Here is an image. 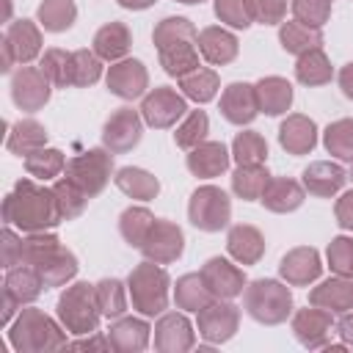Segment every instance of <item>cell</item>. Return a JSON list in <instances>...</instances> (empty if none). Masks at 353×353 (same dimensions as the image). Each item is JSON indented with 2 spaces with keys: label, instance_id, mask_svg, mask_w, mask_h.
<instances>
[{
  "label": "cell",
  "instance_id": "obj_35",
  "mask_svg": "<svg viewBox=\"0 0 353 353\" xmlns=\"http://www.w3.org/2000/svg\"><path fill=\"white\" fill-rule=\"evenodd\" d=\"M3 287L11 290L19 303H30V301H36L41 295V290H47L44 281H41V276L36 273V268H30L28 262H22L17 268H8Z\"/></svg>",
  "mask_w": 353,
  "mask_h": 353
},
{
  "label": "cell",
  "instance_id": "obj_62",
  "mask_svg": "<svg viewBox=\"0 0 353 353\" xmlns=\"http://www.w3.org/2000/svg\"><path fill=\"white\" fill-rule=\"evenodd\" d=\"M11 17V0H3V19Z\"/></svg>",
  "mask_w": 353,
  "mask_h": 353
},
{
  "label": "cell",
  "instance_id": "obj_1",
  "mask_svg": "<svg viewBox=\"0 0 353 353\" xmlns=\"http://www.w3.org/2000/svg\"><path fill=\"white\" fill-rule=\"evenodd\" d=\"M3 221L22 232H47L61 223V212L52 188L36 185L33 179H19L14 190L3 199Z\"/></svg>",
  "mask_w": 353,
  "mask_h": 353
},
{
  "label": "cell",
  "instance_id": "obj_27",
  "mask_svg": "<svg viewBox=\"0 0 353 353\" xmlns=\"http://www.w3.org/2000/svg\"><path fill=\"white\" fill-rule=\"evenodd\" d=\"M149 331L152 328H149V323L143 317L121 314L119 320H113L108 339H110L113 350H119V353H141L149 345Z\"/></svg>",
  "mask_w": 353,
  "mask_h": 353
},
{
  "label": "cell",
  "instance_id": "obj_47",
  "mask_svg": "<svg viewBox=\"0 0 353 353\" xmlns=\"http://www.w3.org/2000/svg\"><path fill=\"white\" fill-rule=\"evenodd\" d=\"M323 146L339 160H353V119H336L323 132Z\"/></svg>",
  "mask_w": 353,
  "mask_h": 353
},
{
  "label": "cell",
  "instance_id": "obj_59",
  "mask_svg": "<svg viewBox=\"0 0 353 353\" xmlns=\"http://www.w3.org/2000/svg\"><path fill=\"white\" fill-rule=\"evenodd\" d=\"M336 334L342 336V342L347 347H353V312H345L342 314V320L336 323Z\"/></svg>",
  "mask_w": 353,
  "mask_h": 353
},
{
  "label": "cell",
  "instance_id": "obj_32",
  "mask_svg": "<svg viewBox=\"0 0 353 353\" xmlns=\"http://www.w3.org/2000/svg\"><path fill=\"white\" fill-rule=\"evenodd\" d=\"M44 143H47V130L36 119H19L8 130V138H6V149L11 154H19V157H28L30 152L41 149Z\"/></svg>",
  "mask_w": 353,
  "mask_h": 353
},
{
  "label": "cell",
  "instance_id": "obj_8",
  "mask_svg": "<svg viewBox=\"0 0 353 353\" xmlns=\"http://www.w3.org/2000/svg\"><path fill=\"white\" fill-rule=\"evenodd\" d=\"M188 218L201 232H221L232 221V201L215 185H201L190 193Z\"/></svg>",
  "mask_w": 353,
  "mask_h": 353
},
{
  "label": "cell",
  "instance_id": "obj_33",
  "mask_svg": "<svg viewBox=\"0 0 353 353\" xmlns=\"http://www.w3.org/2000/svg\"><path fill=\"white\" fill-rule=\"evenodd\" d=\"M279 41H281V50L290 52V55H303L309 50H317L323 44V30L320 28H309L298 19L292 22H281L279 28Z\"/></svg>",
  "mask_w": 353,
  "mask_h": 353
},
{
  "label": "cell",
  "instance_id": "obj_39",
  "mask_svg": "<svg viewBox=\"0 0 353 353\" xmlns=\"http://www.w3.org/2000/svg\"><path fill=\"white\" fill-rule=\"evenodd\" d=\"M36 19L44 30L50 33H63L74 25L77 19V6L74 0H44L36 11Z\"/></svg>",
  "mask_w": 353,
  "mask_h": 353
},
{
  "label": "cell",
  "instance_id": "obj_37",
  "mask_svg": "<svg viewBox=\"0 0 353 353\" xmlns=\"http://www.w3.org/2000/svg\"><path fill=\"white\" fill-rule=\"evenodd\" d=\"M212 301V292L207 290L201 273H185L182 279H176L174 287V303L185 312H199Z\"/></svg>",
  "mask_w": 353,
  "mask_h": 353
},
{
  "label": "cell",
  "instance_id": "obj_17",
  "mask_svg": "<svg viewBox=\"0 0 353 353\" xmlns=\"http://www.w3.org/2000/svg\"><path fill=\"white\" fill-rule=\"evenodd\" d=\"M279 273L290 287H306V284L317 281L323 273V262H320L317 248L298 245V248L287 251L279 262Z\"/></svg>",
  "mask_w": 353,
  "mask_h": 353
},
{
  "label": "cell",
  "instance_id": "obj_49",
  "mask_svg": "<svg viewBox=\"0 0 353 353\" xmlns=\"http://www.w3.org/2000/svg\"><path fill=\"white\" fill-rule=\"evenodd\" d=\"M207 132H210V119H207V113H204V110H190V113L185 116V121L176 127L174 143H176L179 149H188V152H190L193 146L204 143Z\"/></svg>",
  "mask_w": 353,
  "mask_h": 353
},
{
  "label": "cell",
  "instance_id": "obj_31",
  "mask_svg": "<svg viewBox=\"0 0 353 353\" xmlns=\"http://www.w3.org/2000/svg\"><path fill=\"white\" fill-rule=\"evenodd\" d=\"M116 188L130 196V199H138V201H152L157 193H160V182L154 174L143 171V168H135V165H124L116 171L113 176Z\"/></svg>",
  "mask_w": 353,
  "mask_h": 353
},
{
  "label": "cell",
  "instance_id": "obj_26",
  "mask_svg": "<svg viewBox=\"0 0 353 353\" xmlns=\"http://www.w3.org/2000/svg\"><path fill=\"white\" fill-rule=\"evenodd\" d=\"M226 248L237 265H256L265 256V237L256 226L237 223L226 234Z\"/></svg>",
  "mask_w": 353,
  "mask_h": 353
},
{
  "label": "cell",
  "instance_id": "obj_15",
  "mask_svg": "<svg viewBox=\"0 0 353 353\" xmlns=\"http://www.w3.org/2000/svg\"><path fill=\"white\" fill-rule=\"evenodd\" d=\"M105 83H108V91L116 94L119 99H138V97H143V91L149 85V72L141 61L121 58V61L110 63Z\"/></svg>",
  "mask_w": 353,
  "mask_h": 353
},
{
  "label": "cell",
  "instance_id": "obj_3",
  "mask_svg": "<svg viewBox=\"0 0 353 353\" xmlns=\"http://www.w3.org/2000/svg\"><path fill=\"white\" fill-rule=\"evenodd\" d=\"M8 342L17 353H50L69 347L63 325L41 309H22L8 328Z\"/></svg>",
  "mask_w": 353,
  "mask_h": 353
},
{
  "label": "cell",
  "instance_id": "obj_21",
  "mask_svg": "<svg viewBox=\"0 0 353 353\" xmlns=\"http://www.w3.org/2000/svg\"><path fill=\"white\" fill-rule=\"evenodd\" d=\"M279 143L287 154H309L317 146V124L303 113H292L279 127Z\"/></svg>",
  "mask_w": 353,
  "mask_h": 353
},
{
  "label": "cell",
  "instance_id": "obj_48",
  "mask_svg": "<svg viewBox=\"0 0 353 353\" xmlns=\"http://www.w3.org/2000/svg\"><path fill=\"white\" fill-rule=\"evenodd\" d=\"M39 69L47 74V80H50L55 88L72 85V52L52 47V50H47V52L41 55Z\"/></svg>",
  "mask_w": 353,
  "mask_h": 353
},
{
  "label": "cell",
  "instance_id": "obj_51",
  "mask_svg": "<svg viewBox=\"0 0 353 353\" xmlns=\"http://www.w3.org/2000/svg\"><path fill=\"white\" fill-rule=\"evenodd\" d=\"M325 259L336 276H353V237H334L328 243Z\"/></svg>",
  "mask_w": 353,
  "mask_h": 353
},
{
  "label": "cell",
  "instance_id": "obj_12",
  "mask_svg": "<svg viewBox=\"0 0 353 353\" xmlns=\"http://www.w3.org/2000/svg\"><path fill=\"white\" fill-rule=\"evenodd\" d=\"M143 135V116L141 110H132V108H116L105 127H102V146L110 149L113 154H121V152H130L132 146H138Z\"/></svg>",
  "mask_w": 353,
  "mask_h": 353
},
{
  "label": "cell",
  "instance_id": "obj_58",
  "mask_svg": "<svg viewBox=\"0 0 353 353\" xmlns=\"http://www.w3.org/2000/svg\"><path fill=\"white\" fill-rule=\"evenodd\" d=\"M19 306H22V303L14 298V292L3 287V312H0V323H3V325H11V320H14V314H17Z\"/></svg>",
  "mask_w": 353,
  "mask_h": 353
},
{
  "label": "cell",
  "instance_id": "obj_29",
  "mask_svg": "<svg viewBox=\"0 0 353 353\" xmlns=\"http://www.w3.org/2000/svg\"><path fill=\"white\" fill-rule=\"evenodd\" d=\"M132 47V33L124 22H108L97 30L94 36V52L102 58V61H121Z\"/></svg>",
  "mask_w": 353,
  "mask_h": 353
},
{
  "label": "cell",
  "instance_id": "obj_5",
  "mask_svg": "<svg viewBox=\"0 0 353 353\" xmlns=\"http://www.w3.org/2000/svg\"><path fill=\"white\" fill-rule=\"evenodd\" d=\"M168 287H171L168 273L157 262H149V259L135 265L132 273L127 276V290H130L132 306L143 317H154V314L165 312V306H168Z\"/></svg>",
  "mask_w": 353,
  "mask_h": 353
},
{
  "label": "cell",
  "instance_id": "obj_22",
  "mask_svg": "<svg viewBox=\"0 0 353 353\" xmlns=\"http://www.w3.org/2000/svg\"><path fill=\"white\" fill-rule=\"evenodd\" d=\"M196 47L201 52V58L212 66H223V63H232L237 58V50H240V41L232 30L226 28H218V25H210L199 33L196 39Z\"/></svg>",
  "mask_w": 353,
  "mask_h": 353
},
{
  "label": "cell",
  "instance_id": "obj_53",
  "mask_svg": "<svg viewBox=\"0 0 353 353\" xmlns=\"http://www.w3.org/2000/svg\"><path fill=\"white\" fill-rule=\"evenodd\" d=\"M292 14L309 28H323L331 17V0H292Z\"/></svg>",
  "mask_w": 353,
  "mask_h": 353
},
{
  "label": "cell",
  "instance_id": "obj_57",
  "mask_svg": "<svg viewBox=\"0 0 353 353\" xmlns=\"http://www.w3.org/2000/svg\"><path fill=\"white\" fill-rule=\"evenodd\" d=\"M69 350H113L110 339L102 336V334H88V339H77V342H69Z\"/></svg>",
  "mask_w": 353,
  "mask_h": 353
},
{
  "label": "cell",
  "instance_id": "obj_25",
  "mask_svg": "<svg viewBox=\"0 0 353 353\" xmlns=\"http://www.w3.org/2000/svg\"><path fill=\"white\" fill-rule=\"evenodd\" d=\"M303 188L312 193V196H320V199H331L334 193H339L347 182V174L342 165L336 163H328V160H317V163H309L303 168Z\"/></svg>",
  "mask_w": 353,
  "mask_h": 353
},
{
  "label": "cell",
  "instance_id": "obj_43",
  "mask_svg": "<svg viewBox=\"0 0 353 353\" xmlns=\"http://www.w3.org/2000/svg\"><path fill=\"white\" fill-rule=\"evenodd\" d=\"M232 157L237 165H262L268 160V141L254 130L237 132L232 141Z\"/></svg>",
  "mask_w": 353,
  "mask_h": 353
},
{
  "label": "cell",
  "instance_id": "obj_46",
  "mask_svg": "<svg viewBox=\"0 0 353 353\" xmlns=\"http://www.w3.org/2000/svg\"><path fill=\"white\" fill-rule=\"evenodd\" d=\"M52 196H55L61 221H72V218H77V215L85 210V204H88V196H85L69 176H63V179H58V182L52 185Z\"/></svg>",
  "mask_w": 353,
  "mask_h": 353
},
{
  "label": "cell",
  "instance_id": "obj_44",
  "mask_svg": "<svg viewBox=\"0 0 353 353\" xmlns=\"http://www.w3.org/2000/svg\"><path fill=\"white\" fill-rule=\"evenodd\" d=\"M66 168V160H63V152L61 149H50V146H41L36 152H30L25 157V171L41 182L58 176L61 171Z\"/></svg>",
  "mask_w": 353,
  "mask_h": 353
},
{
  "label": "cell",
  "instance_id": "obj_19",
  "mask_svg": "<svg viewBox=\"0 0 353 353\" xmlns=\"http://www.w3.org/2000/svg\"><path fill=\"white\" fill-rule=\"evenodd\" d=\"M221 116L229 124H251L259 113V102H256V88L251 83H229L221 94V105H218Z\"/></svg>",
  "mask_w": 353,
  "mask_h": 353
},
{
  "label": "cell",
  "instance_id": "obj_52",
  "mask_svg": "<svg viewBox=\"0 0 353 353\" xmlns=\"http://www.w3.org/2000/svg\"><path fill=\"white\" fill-rule=\"evenodd\" d=\"M215 17L237 30H245L254 22L248 0H215Z\"/></svg>",
  "mask_w": 353,
  "mask_h": 353
},
{
  "label": "cell",
  "instance_id": "obj_24",
  "mask_svg": "<svg viewBox=\"0 0 353 353\" xmlns=\"http://www.w3.org/2000/svg\"><path fill=\"white\" fill-rule=\"evenodd\" d=\"M229 160H232V154L221 141H204V143L190 149L188 171L199 179H212V176H221L229 168Z\"/></svg>",
  "mask_w": 353,
  "mask_h": 353
},
{
  "label": "cell",
  "instance_id": "obj_54",
  "mask_svg": "<svg viewBox=\"0 0 353 353\" xmlns=\"http://www.w3.org/2000/svg\"><path fill=\"white\" fill-rule=\"evenodd\" d=\"M248 6H251L254 22H262V25H279V22H284L287 0H248Z\"/></svg>",
  "mask_w": 353,
  "mask_h": 353
},
{
  "label": "cell",
  "instance_id": "obj_14",
  "mask_svg": "<svg viewBox=\"0 0 353 353\" xmlns=\"http://www.w3.org/2000/svg\"><path fill=\"white\" fill-rule=\"evenodd\" d=\"M143 256L149 262H157V265H168V262H176L185 251V234L176 223L171 221H154L143 245H141Z\"/></svg>",
  "mask_w": 353,
  "mask_h": 353
},
{
  "label": "cell",
  "instance_id": "obj_55",
  "mask_svg": "<svg viewBox=\"0 0 353 353\" xmlns=\"http://www.w3.org/2000/svg\"><path fill=\"white\" fill-rule=\"evenodd\" d=\"M0 248H3V254H0V262H3V268L8 270V268H17V265H22V237H17L14 234V229L6 223V229L0 232Z\"/></svg>",
  "mask_w": 353,
  "mask_h": 353
},
{
  "label": "cell",
  "instance_id": "obj_28",
  "mask_svg": "<svg viewBox=\"0 0 353 353\" xmlns=\"http://www.w3.org/2000/svg\"><path fill=\"white\" fill-rule=\"evenodd\" d=\"M303 199H306V188L301 182L287 179V176H276V179L268 182V188H265L259 201L270 212H292V210H298L303 204Z\"/></svg>",
  "mask_w": 353,
  "mask_h": 353
},
{
  "label": "cell",
  "instance_id": "obj_56",
  "mask_svg": "<svg viewBox=\"0 0 353 353\" xmlns=\"http://www.w3.org/2000/svg\"><path fill=\"white\" fill-rule=\"evenodd\" d=\"M334 212H336V223H339L345 232H353V190H347V193H342V196L336 199Z\"/></svg>",
  "mask_w": 353,
  "mask_h": 353
},
{
  "label": "cell",
  "instance_id": "obj_30",
  "mask_svg": "<svg viewBox=\"0 0 353 353\" xmlns=\"http://www.w3.org/2000/svg\"><path fill=\"white\" fill-rule=\"evenodd\" d=\"M254 88H256V102H259L262 113L281 116V113L290 110V105H292V85H290V80H284L279 74H270V77H262Z\"/></svg>",
  "mask_w": 353,
  "mask_h": 353
},
{
  "label": "cell",
  "instance_id": "obj_13",
  "mask_svg": "<svg viewBox=\"0 0 353 353\" xmlns=\"http://www.w3.org/2000/svg\"><path fill=\"white\" fill-rule=\"evenodd\" d=\"M188 110V102H185V94H176L174 88L168 85H160L154 91H149L141 102V116L149 127L154 130H165V127H174L176 119H182Z\"/></svg>",
  "mask_w": 353,
  "mask_h": 353
},
{
  "label": "cell",
  "instance_id": "obj_42",
  "mask_svg": "<svg viewBox=\"0 0 353 353\" xmlns=\"http://www.w3.org/2000/svg\"><path fill=\"white\" fill-rule=\"evenodd\" d=\"M179 88H182V94H185L188 99L204 105V102H210V99L218 94V88H221V77H218L212 69H201V66H199L196 72L179 77Z\"/></svg>",
  "mask_w": 353,
  "mask_h": 353
},
{
  "label": "cell",
  "instance_id": "obj_40",
  "mask_svg": "<svg viewBox=\"0 0 353 353\" xmlns=\"http://www.w3.org/2000/svg\"><path fill=\"white\" fill-rule=\"evenodd\" d=\"M154 221H157V218H154L146 207H127V210L121 212V218H119V232H121V237L127 240V245L141 248Z\"/></svg>",
  "mask_w": 353,
  "mask_h": 353
},
{
  "label": "cell",
  "instance_id": "obj_61",
  "mask_svg": "<svg viewBox=\"0 0 353 353\" xmlns=\"http://www.w3.org/2000/svg\"><path fill=\"white\" fill-rule=\"evenodd\" d=\"M121 8H130V11H143L149 6H154V0H116Z\"/></svg>",
  "mask_w": 353,
  "mask_h": 353
},
{
  "label": "cell",
  "instance_id": "obj_7",
  "mask_svg": "<svg viewBox=\"0 0 353 353\" xmlns=\"http://www.w3.org/2000/svg\"><path fill=\"white\" fill-rule=\"evenodd\" d=\"M110 171H113V152L110 149H88V152H83L66 163V176L88 199H94L105 190V185L110 182Z\"/></svg>",
  "mask_w": 353,
  "mask_h": 353
},
{
  "label": "cell",
  "instance_id": "obj_4",
  "mask_svg": "<svg viewBox=\"0 0 353 353\" xmlns=\"http://www.w3.org/2000/svg\"><path fill=\"white\" fill-rule=\"evenodd\" d=\"M55 312H58L61 325H63L69 334H74V336H88V334H94L97 325H99V317H102L99 303H97V290H94V284H88V281H74L72 287H66V290L61 292V298H58Z\"/></svg>",
  "mask_w": 353,
  "mask_h": 353
},
{
  "label": "cell",
  "instance_id": "obj_2",
  "mask_svg": "<svg viewBox=\"0 0 353 353\" xmlns=\"http://www.w3.org/2000/svg\"><path fill=\"white\" fill-rule=\"evenodd\" d=\"M22 262L36 268L44 287H63L77 276V256L50 232H30L22 240Z\"/></svg>",
  "mask_w": 353,
  "mask_h": 353
},
{
  "label": "cell",
  "instance_id": "obj_60",
  "mask_svg": "<svg viewBox=\"0 0 353 353\" xmlns=\"http://www.w3.org/2000/svg\"><path fill=\"white\" fill-rule=\"evenodd\" d=\"M339 88H342V94L347 99H353V63L339 69Z\"/></svg>",
  "mask_w": 353,
  "mask_h": 353
},
{
  "label": "cell",
  "instance_id": "obj_10",
  "mask_svg": "<svg viewBox=\"0 0 353 353\" xmlns=\"http://www.w3.org/2000/svg\"><path fill=\"white\" fill-rule=\"evenodd\" d=\"M196 314H199V320H196L199 336L207 339L210 345L229 342L237 334V328H240V309L229 298H212Z\"/></svg>",
  "mask_w": 353,
  "mask_h": 353
},
{
  "label": "cell",
  "instance_id": "obj_34",
  "mask_svg": "<svg viewBox=\"0 0 353 353\" xmlns=\"http://www.w3.org/2000/svg\"><path fill=\"white\" fill-rule=\"evenodd\" d=\"M160 52V66L165 69V74L171 77H185L190 72L199 69V47L196 41H176V44H168Z\"/></svg>",
  "mask_w": 353,
  "mask_h": 353
},
{
  "label": "cell",
  "instance_id": "obj_36",
  "mask_svg": "<svg viewBox=\"0 0 353 353\" xmlns=\"http://www.w3.org/2000/svg\"><path fill=\"white\" fill-rule=\"evenodd\" d=\"M268 182H270V174H268L265 163L262 165H237V171L232 174V190L243 201H259Z\"/></svg>",
  "mask_w": 353,
  "mask_h": 353
},
{
  "label": "cell",
  "instance_id": "obj_45",
  "mask_svg": "<svg viewBox=\"0 0 353 353\" xmlns=\"http://www.w3.org/2000/svg\"><path fill=\"white\" fill-rule=\"evenodd\" d=\"M97 290V303L102 317L108 320H119L127 312V295H124V284L119 279H102L94 284Z\"/></svg>",
  "mask_w": 353,
  "mask_h": 353
},
{
  "label": "cell",
  "instance_id": "obj_63",
  "mask_svg": "<svg viewBox=\"0 0 353 353\" xmlns=\"http://www.w3.org/2000/svg\"><path fill=\"white\" fill-rule=\"evenodd\" d=\"M176 3H185V6H196V3H204V0H176Z\"/></svg>",
  "mask_w": 353,
  "mask_h": 353
},
{
  "label": "cell",
  "instance_id": "obj_38",
  "mask_svg": "<svg viewBox=\"0 0 353 353\" xmlns=\"http://www.w3.org/2000/svg\"><path fill=\"white\" fill-rule=\"evenodd\" d=\"M334 69H331V61L328 55L317 47V50H309L303 55H298V63H295V77L301 85H325L331 80Z\"/></svg>",
  "mask_w": 353,
  "mask_h": 353
},
{
  "label": "cell",
  "instance_id": "obj_18",
  "mask_svg": "<svg viewBox=\"0 0 353 353\" xmlns=\"http://www.w3.org/2000/svg\"><path fill=\"white\" fill-rule=\"evenodd\" d=\"M331 328H334V317L328 309H320V306L309 309L306 306V309H298L292 314V334L309 350H320L328 342Z\"/></svg>",
  "mask_w": 353,
  "mask_h": 353
},
{
  "label": "cell",
  "instance_id": "obj_6",
  "mask_svg": "<svg viewBox=\"0 0 353 353\" xmlns=\"http://www.w3.org/2000/svg\"><path fill=\"white\" fill-rule=\"evenodd\" d=\"M245 312L262 325H279L292 314V292L276 279H256L245 284Z\"/></svg>",
  "mask_w": 353,
  "mask_h": 353
},
{
  "label": "cell",
  "instance_id": "obj_64",
  "mask_svg": "<svg viewBox=\"0 0 353 353\" xmlns=\"http://www.w3.org/2000/svg\"><path fill=\"white\" fill-rule=\"evenodd\" d=\"M350 179H353V168H350Z\"/></svg>",
  "mask_w": 353,
  "mask_h": 353
},
{
  "label": "cell",
  "instance_id": "obj_41",
  "mask_svg": "<svg viewBox=\"0 0 353 353\" xmlns=\"http://www.w3.org/2000/svg\"><path fill=\"white\" fill-rule=\"evenodd\" d=\"M196 39H199L196 25L185 17H165L152 30V41H154L157 50H163L168 44H176V41H196Z\"/></svg>",
  "mask_w": 353,
  "mask_h": 353
},
{
  "label": "cell",
  "instance_id": "obj_9",
  "mask_svg": "<svg viewBox=\"0 0 353 353\" xmlns=\"http://www.w3.org/2000/svg\"><path fill=\"white\" fill-rule=\"evenodd\" d=\"M0 47H3L0 72H11L14 63L25 66V63H30L41 52V30L30 19H17V22L8 25Z\"/></svg>",
  "mask_w": 353,
  "mask_h": 353
},
{
  "label": "cell",
  "instance_id": "obj_11",
  "mask_svg": "<svg viewBox=\"0 0 353 353\" xmlns=\"http://www.w3.org/2000/svg\"><path fill=\"white\" fill-rule=\"evenodd\" d=\"M52 83L47 80V74L39 66H19L11 74V99L19 110L25 113H36L50 102V88Z\"/></svg>",
  "mask_w": 353,
  "mask_h": 353
},
{
  "label": "cell",
  "instance_id": "obj_20",
  "mask_svg": "<svg viewBox=\"0 0 353 353\" xmlns=\"http://www.w3.org/2000/svg\"><path fill=\"white\" fill-rule=\"evenodd\" d=\"M193 345L196 334L185 314L168 312L154 323V347L160 353H188Z\"/></svg>",
  "mask_w": 353,
  "mask_h": 353
},
{
  "label": "cell",
  "instance_id": "obj_50",
  "mask_svg": "<svg viewBox=\"0 0 353 353\" xmlns=\"http://www.w3.org/2000/svg\"><path fill=\"white\" fill-rule=\"evenodd\" d=\"M102 77V58L91 50H74L72 52V85L88 88Z\"/></svg>",
  "mask_w": 353,
  "mask_h": 353
},
{
  "label": "cell",
  "instance_id": "obj_23",
  "mask_svg": "<svg viewBox=\"0 0 353 353\" xmlns=\"http://www.w3.org/2000/svg\"><path fill=\"white\" fill-rule=\"evenodd\" d=\"M309 303L328 309L331 314H345L353 309V276H336L320 281L309 292Z\"/></svg>",
  "mask_w": 353,
  "mask_h": 353
},
{
  "label": "cell",
  "instance_id": "obj_16",
  "mask_svg": "<svg viewBox=\"0 0 353 353\" xmlns=\"http://www.w3.org/2000/svg\"><path fill=\"white\" fill-rule=\"evenodd\" d=\"M201 279H204L207 290L212 292V298H229V301L237 298L248 284L245 273L237 265H232L229 259H223V256L207 259L204 268H201Z\"/></svg>",
  "mask_w": 353,
  "mask_h": 353
}]
</instances>
